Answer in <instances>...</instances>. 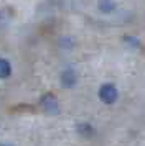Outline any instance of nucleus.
<instances>
[{
    "instance_id": "3",
    "label": "nucleus",
    "mask_w": 145,
    "mask_h": 146,
    "mask_svg": "<svg viewBox=\"0 0 145 146\" xmlns=\"http://www.w3.org/2000/svg\"><path fill=\"white\" fill-rule=\"evenodd\" d=\"M61 82L64 87H72L76 84V74L72 69H66L64 72L61 74Z\"/></svg>"
},
{
    "instance_id": "4",
    "label": "nucleus",
    "mask_w": 145,
    "mask_h": 146,
    "mask_svg": "<svg viewBox=\"0 0 145 146\" xmlns=\"http://www.w3.org/2000/svg\"><path fill=\"white\" fill-rule=\"evenodd\" d=\"M97 7L101 12H104V13H111L115 10V3L112 2V0H99Z\"/></svg>"
},
{
    "instance_id": "5",
    "label": "nucleus",
    "mask_w": 145,
    "mask_h": 146,
    "mask_svg": "<svg viewBox=\"0 0 145 146\" xmlns=\"http://www.w3.org/2000/svg\"><path fill=\"white\" fill-rule=\"evenodd\" d=\"M10 74H12L10 62L7 59H0V79H7Z\"/></svg>"
},
{
    "instance_id": "2",
    "label": "nucleus",
    "mask_w": 145,
    "mask_h": 146,
    "mask_svg": "<svg viewBox=\"0 0 145 146\" xmlns=\"http://www.w3.org/2000/svg\"><path fill=\"white\" fill-rule=\"evenodd\" d=\"M41 107L45 108L48 113H56L58 112V102L53 97L51 94H46L45 97L41 99Z\"/></svg>"
},
{
    "instance_id": "1",
    "label": "nucleus",
    "mask_w": 145,
    "mask_h": 146,
    "mask_svg": "<svg viewBox=\"0 0 145 146\" xmlns=\"http://www.w3.org/2000/svg\"><path fill=\"white\" fill-rule=\"evenodd\" d=\"M117 95H119L117 89L112 84H104L99 89V99L102 100L104 104H114L117 100Z\"/></svg>"
},
{
    "instance_id": "7",
    "label": "nucleus",
    "mask_w": 145,
    "mask_h": 146,
    "mask_svg": "<svg viewBox=\"0 0 145 146\" xmlns=\"http://www.w3.org/2000/svg\"><path fill=\"white\" fill-rule=\"evenodd\" d=\"M0 146H12V145H7V143H3V145H0Z\"/></svg>"
},
{
    "instance_id": "6",
    "label": "nucleus",
    "mask_w": 145,
    "mask_h": 146,
    "mask_svg": "<svg viewBox=\"0 0 145 146\" xmlns=\"http://www.w3.org/2000/svg\"><path fill=\"white\" fill-rule=\"evenodd\" d=\"M78 131L81 133V135H84V136H92V135H94V128H92L91 125L84 123V125H78Z\"/></svg>"
}]
</instances>
